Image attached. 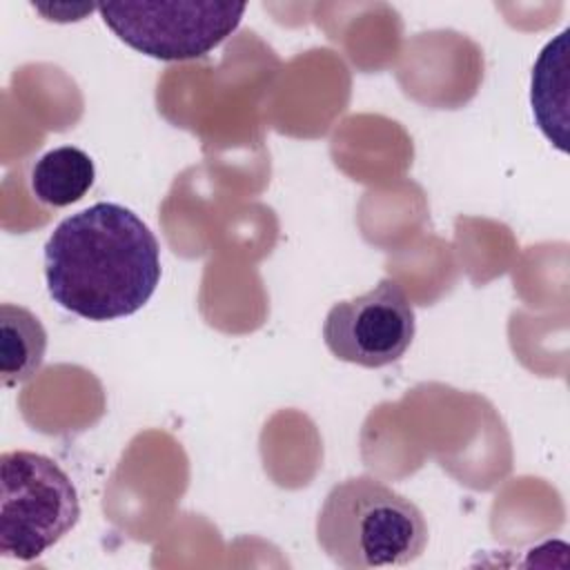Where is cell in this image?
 <instances>
[{
    "instance_id": "obj_1",
    "label": "cell",
    "mask_w": 570,
    "mask_h": 570,
    "mask_svg": "<svg viewBox=\"0 0 570 570\" xmlns=\"http://www.w3.org/2000/svg\"><path fill=\"white\" fill-rule=\"evenodd\" d=\"M51 298L89 321L136 314L160 281V245L125 205L94 203L67 216L45 245Z\"/></svg>"
},
{
    "instance_id": "obj_2",
    "label": "cell",
    "mask_w": 570,
    "mask_h": 570,
    "mask_svg": "<svg viewBox=\"0 0 570 570\" xmlns=\"http://www.w3.org/2000/svg\"><path fill=\"white\" fill-rule=\"evenodd\" d=\"M316 541L341 568L407 566L428 546V523L414 501L374 476L336 483L316 517Z\"/></svg>"
},
{
    "instance_id": "obj_3",
    "label": "cell",
    "mask_w": 570,
    "mask_h": 570,
    "mask_svg": "<svg viewBox=\"0 0 570 570\" xmlns=\"http://www.w3.org/2000/svg\"><path fill=\"white\" fill-rule=\"evenodd\" d=\"M0 470V554L33 561L78 523L76 485L53 459L29 450L4 452Z\"/></svg>"
},
{
    "instance_id": "obj_4",
    "label": "cell",
    "mask_w": 570,
    "mask_h": 570,
    "mask_svg": "<svg viewBox=\"0 0 570 570\" xmlns=\"http://www.w3.org/2000/svg\"><path fill=\"white\" fill-rule=\"evenodd\" d=\"M102 22L131 49L156 60L207 56L240 24L236 2H105Z\"/></svg>"
},
{
    "instance_id": "obj_5",
    "label": "cell",
    "mask_w": 570,
    "mask_h": 570,
    "mask_svg": "<svg viewBox=\"0 0 570 570\" xmlns=\"http://www.w3.org/2000/svg\"><path fill=\"white\" fill-rule=\"evenodd\" d=\"M414 307L394 278H381L370 292L334 303L323 323L327 350L345 363L385 367L412 345Z\"/></svg>"
},
{
    "instance_id": "obj_6",
    "label": "cell",
    "mask_w": 570,
    "mask_h": 570,
    "mask_svg": "<svg viewBox=\"0 0 570 570\" xmlns=\"http://www.w3.org/2000/svg\"><path fill=\"white\" fill-rule=\"evenodd\" d=\"M568 36L570 29H563L539 53L532 69L530 94L539 129L561 151H566L568 129Z\"/></svg>"
},
{
    "instance_id": "obj_7",
    "label": "cell",
    "mask_w": 570,
    "mask_h": 570,
    "mask_svg": "<svg viewBox=\"0 0 570 570\" xmlns=\"http://www.w3.org/2000/svg\"><path fill=\"white\" fill-rule=\"evenodd\" d=\"M47 330L40 318L16 303L0 305V376L4 387L29 381L42 365Z\"/></svg>"
},
{
    "instance_id": "obj_8",
    "label": "cell",
    "mask_w": 570,
    "mask_h": 570,
    "mask_svg": "<svg viewBox=\"0 0 570 570\" xmlns=\"http://www.w3.org/2000/svg\"><path fill=\"white\" fill-rule=\"evenodd\" d=\"M96 167L89 154L78 147L62 145L42 154L31 169V194L49 207H67L78 203L94 185Z\"/></svg>"
}]
</instances>
